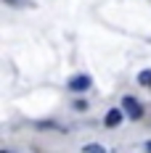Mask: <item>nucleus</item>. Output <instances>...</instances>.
<instances>
[{"mask_svg":"<svg viewBox=\"0 0 151 153\" xmlns=\"http://www.w3.org/2000/svg\"><path fill=\"white\" fill-rule=\"evenodd\" d=\"M122 108H125V114L130 119H140L143 116V106H140V100H138L135 95H125L122 98Z\"/></svg>","mask_w":151,"mask_h":153,"instance_id":"2","label":"nucleus"},{"mask_svg":"<svg viewBox=\"0 0 151 153\" xmlns=\"http://www.w3.org/2000/svg\"><path fill=\"white\" fill-rule=\"evenodd\" d=\"M8 5H29V0H5Z\"/></svg>","mask_w":151,"mask_h":153,"instance_id":"6","label":"nucleus"},{"mask_svg":"<svg viewBox=\"0 0 151 153\" xmlns=\"http://www.w3.org/2000/svg\"><path fill=\"white\" fill-rule=\"evenodd\" d=\"M138 82H140L143 87H151V69H143V71L138 74Z\"/></svg>","mask_w":151,"mask_h":153,"instance_id":"5","label":"nucleus"},{"mask_svg":"<svg viewBox=\"0 0 151 153\" xmlns=\"http://www.w3.org/2000/svg\"><path fill=\"white\" fill-rule=\"evenodd\" d=\"M146 151H149V153H151V140H146Z\"/></svg>","mask_w":151,"mask_h":153,"instance_id":"8","label":"nucleus"},{"mask_svg":"<svg viewBox=\"0 0 151 153\" xmlns=\"http://www.w3.org/2000/svg\"><path fill=\"white\" fill-rule=\"evenodd\" d=\"M82 153H109V151H106L101 143H85L82 145Z\"/></svg>","mask_w":151,"mask_h":153,"instance_id":"4","label":"nucleus"},{"mask_svg":"<svg viewBox=\"0 0 151 153\" xmlns=\"http://www.w3.org/2000/svg\"><path fill=\"white\" fill-rule=\"evenodd\" d=\"M122 119H125V108H109L104 116V124L109 127V129H114V127H119Z\"/></svg>","mask_w":151,"mask_h":153,"instance_id":"3","label":"nucleus"},{"mask_svg":"<svg viewBox=\"0 0 151 153\" xmlns=\"http://www.w3.org/2000/svg\"><path fill=\"white\" fill-rule=\"evenodd\" d=\"M74 108H77V111H88V103H82V100H77V103H74Z\"/></svg>","mask_w":151,"mask_h":153,"instance_id":"7","label":"nucleus"},{"mask_svg":"<svg viewBox=\"0 0 151 153\" xmlns=\"http://www.w3.org/2000/svg\"><path fill=\"white\" fill-rule=\"evenodd\" d=\"M0 153H11V151H0Z\"/></svg>","mask_w":151,"mask_h":153,"instance_id":"9","label":"nucleus"},{"mask_svg":"<svg viewBox=\"0 0 151 153\" xmlns=\"http://www.w3.org/2000/svg\"><path fill=\"white\" fill-rule=\"evenodd\" d=\"M93 87V76L90 74H74V76H69V82H66V90H72L74 95H82V92H88Z\"/></svg>","mask_w":151,"mask_h":153,"instance_id":"1","label":"nucleus"}]
</instances>
